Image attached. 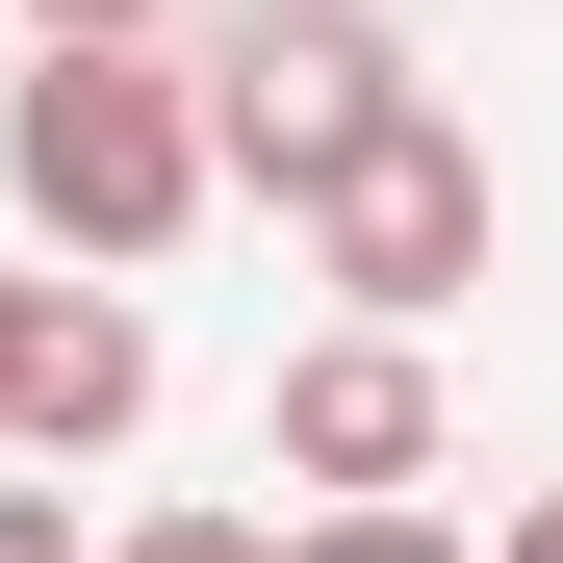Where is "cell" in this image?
Here are the masks:
<instances>
[{"label":"cell","instance_id":"1","mask_svg":"<svg viewBox=\"0 0 563 563\" xmlns=\"http://www.w3.org/2000/svg\"><path fill=\"white\" fill-rule=\"evenodd\" d=\"M0 179H26V231L154 256L231 154H206V77H179V52H52V77H0Z\"/></svg>","mask_w":563,"mask_h":563},{"label":"cell","instance_id":"2","mask_svg":"<svg viewBox=\"0 0 563 563\" xmlns=\"http://www.w3.org/2000/svg\"><path fill=\"white\" fill-rule=\"evenodd\" d=\"M179 77H206V154L256 179V206H333V179L410 129V52L358 26V0H256V26H231V52H179Z\"/></svg>","mask_w":563,"mask_h":563},{"label":"cell","instance_id":"3","mask_svg":"<svg viewBox=\"0 0 563 563\" xmlns=\"http://www.w3.org/2000/svg\"><path fill=\"white\" fill-rule=\"evenodd\" d=\"M308 256L358 282V333H435L461 282H487V154H461V129L410 103V129H385V154H358L333 206H308Z\"/></svg>","mask_w":563,"mask_h":563},{"label":"cell","instance_id":"4","mask_svg":"<svg viewBox=\"0 0 563 563\" xmlns=\"http://www.w3.org/2000/svg\"><path fill=\"white\" fill-rule=\"evenodd\" d=\"M282 487L410 512V487H435V358H410V333H308V358H282Z\"/></svg>","mask_w":563,"mask_h":563},{"label":"cell","instance_id":"5","mask_svg":"<svg viewBox=\"0 0 563 563\" xmlns=\"http://www.w3.org/2000/svg\"><path fill=\"white\" fill-rule=\"evenodd\" d=\"M154 410V333L103 308V282H77V308H26V358H0V435H26V461H103Z\"/></svg>","mask_w":563,"mask_h":563},{"label":"cell","instance_id":"6","mask_svg":"<svg viewBox=\"0 0 563 563\" xmlns=\"http://www.w3.org/2000/svg\"><path fill=\"white\" fill-rule=\"evenodd\" d=\"M282 563H461V538H435V512H308Z\"/></svg>","mask_w":563,"mask_h":563},{"label":"cell","instance_id":"7","mask_svg":"<svg viewBox=\"0 0 563 563\" xmlns=\"http://www.w3.org/2000/svg\"><path fill=\"white\" fill-rule=\"evenodd\" d=\"M103 563H282V538H256V512H129Z\"/></svg>","mask_w":563,"mask_h":563},{"label":"cell","instance_id":"8","mask_svg":"<svg viewBox=\"0 0 563 563\" xmlns=\"http://www.w3.org/2000/svg\"><path fill=\"white\" fill-rule=\"evenodd\" d=\"M179 0H26V52H154Z\"/></svg>","mask_w":563,"mask_h":563},{"label":"cell","instance_id":"9","mask_svg":"<svg viewBox=\"0 0 563 563\" xmlns=\"http://www.w3.org/2000/svg\"><path fill=\"white\" fill-rule=\"evenodd\" d=\"M0 563H77V487H0Z\"/></svg>","mask_w":563,"mask_h":563},{"label":"cell","instance_id":"10","mask_svg":"<svg viewBox=\"0 0 563 563\" xmlns=\"http://www.w3.org/2000/svg\"><path fill=\"white\" fill-rule=\"evenodd\" d=\"M487 563H563V487H538V512H512V538H487Z\"/></svg>","mask_w":563,"mask_h":563},{"label":"cell","instance_id":"11","mask_svg":"<svg viewBox=\"0 0 563 563\" xmlns=\"http://www.w3.org/2000/svg\"><path fill=\"white\" fill-rule=\"evenodd\" d=\"M26 308H52V282H0V358H26Z\"/></svg>","mask_w":563,"mask_h":563}]
</instances>
